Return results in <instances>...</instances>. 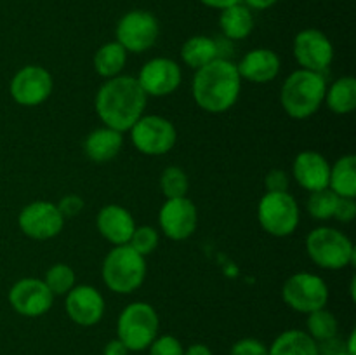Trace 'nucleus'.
Returning a JSON list of instances; mask_svg holds the SVG:
<instances>
[{"label": "nucleus", "mask_w": 356, "mask_h": 355, "mask_svg": "<svg viewBox=\"0 0 356 355\" xmlns=\"http://www.w3.org/2000/svg\"><path fill=\"white\" fill-rule=\"evenodd\" d=\"M148 96L131 75H117L99 87L94 100L97 117L106 127L118 132L131 131L132 125L145 115Z\"/></svg>", "instance_id": "1"}, {"label": "nucleus", "mask_w": 356, "mask_h": 355, "mask_svg": "<svg viewBox=\"0 0 356 355\" xmlns=\"http://www.w3.org/2000/svg\"><path fill=\"white\" fill-rule=\"evenodd\" d=\"M193 100L209 113H225L238 101L242 77L233 61L226 58L214 59L209 65L195 70Z\"/></svg>", "instance_id": "2"}, {"label": "nucleus", "mask_w": 356, "mask_h": 355, "mask_svg": "<svg viewBox=\"0 0 356 355\" xmlns=\"http://www.w3.org/2000/svg\"><path fill=\"white\" fill-rule=\"evenodd\" d=\"M327 93L323 73L299 68L287 77L280 89V103L285 113L292 118H308L322 106Z\"/></svg>", "instance_id": "3"}, {"label": "nucleus", "mask_w": 356, "mask_h": 355, "mask_svg": "<svg viewBox=\"0 0 356 355\" xmlns=\"http://www.w3.org/2000/svg\"><path fill=\"white\" fill-rule=\"evenodd\" d=\"M103 281L117 294H131L146 278L145 256L136 253L129 244L115 246L103 261Z\"/></svg>", "instance_id": "4"}, {"label": "nucleus", "mask_w": 356, "mask_h": 355, "mask_svg": "<svg viewBox=\"0 0 356 355\" xmlns=\"http://www.w3.org/2000/svg\"><path fill=\"white\" fill-rule=\"evenodd\" d=\"M306 251L313 263L325 270L355 265L356 251L350 237L332 226H318L306 237Z\"/></svg>", "instance_id": "5"}, {"label": "nucleus", "mask_w": 356, "mask_h": 355, "mask_svg": "<svg viewBox=\"0 0 356 355\" xmlns=\"http://www.w3.org/2000/svg\"><path fill=\"white\" fill-rule=\"evenodd\" d=\"M159 313L143 301L131 303L122 310L117 322V338L129 352H143L159 336Z\"/></svg>", "instance_id": "6"}, {"label": "nucleus", "mask_w": 356, "mask_h": 355, "mask_svg": "<svg viewBox=\"0 0 356 355\" xmlns=\"http://www.w3.org/2000/svg\"><path fill=\"white\" fill-rule=\"evenodd\" d=\"M257 218L264 232L273 237H287L299 226L301 212L298 200L289 191H266L257 205Z\"/></svg>", "instance_id": "7"}, {"label": "nucleus", "mask_w": 356, "mask_h": 355, "mask_svg": "<svg viewBox=\"0 0 356 355\" xmlns=\"http://www.w3.org/2000/svg\"><path fill=\"white\" fill-rule=\"evenodd\" d=\"M282 298L296 312L312 313L327 306L329 285L320 275L312 271H298L285 281Z\"/></svg>", "instance_id": "8"}, {"label": "nucleus", "mask_w": 356, "mask_h": 355, "mask_svg": "<svg viewBox=\"0 0 356 355\" xmlns=\"http://www.w3.org/2000/svg\"><path fill=\"white\" fill-rule=\"evenodd\" d=\"M131 141L143 155H165L174 148L177 139L176 127L160 115H143L131 127Z\"/></svg>", "instance_id": "9"}, {"label": "nucleus", "mask_w": 356, "mask_h": 355, "mask_svg": "<svg viewBox=\"0 0 356 355\" xmlns=\"http://www.w3.org/2000/svg\"><path fill=\"white\" fill-rule=\"evenodd\" d=\"M159 21L148 10H131L124 14L115 30L118 44L127 52H136V54L152 49L159 38Z\"/></svg>", "instance_id": "10"}, {"label": "nucleus", "mask_w": 356, "mask_h": 355, "mask_svg": "<svg viewBox=\"0 0 356 355\" xmlns=\"http://www.w3.org/2000/svg\"><path fill=\"white\" fill-rule=\"evenodd\" d=\"M65 219L56 204L49 200H35L23 207L17 218V225L30 239L47 240L61 233Z\"/></svg>", "instance_id": "11"}, {"label": "nucleus", "mask_w": 356, "mask_h": 355, "mask_svg": "<svg viewBox=\"0 0 356 355\" xmlns=\"http://www.w3.org/2000/svg\"><path fill=\"white\" fill-rule=\"evenodd\" d=\"M294 58L301 68L323 73L334 61V45L323 31L306 28L294 38Z\"/></svg>", "instance_id": "12"}, {"label": "nucleus", "mask_w": 356, "mask_h": 355, "mask_svg": "<svg viewBox=\"0 0 356 355\" xmlns=\"http://www.w3.org/2000/svg\"><path fill=\"white\" fill-rule=\"evenodd\" d=\"M52 75L44 66H23L10 80V96L21 106L42 104L52 93Z\"/></svg>", "instance_id": "13"}, {"label": "nucleus", "mask_w": 356, "mask_h": 355, "mask_svg": "<svg viewBox=\"0 0 356 355\" xmlns=\"http://www.w3.org/2000/svg\"><path fill=\"white\" fill-rule=\"evenodd\" d=\"M146 96L163 97L172 94L183 80L181 66L170 58H153L143 65L136 77Z\"/></svg>", "instance_id": "14"}, {"label": "nucleus", "mask_w": 356, "mask_h": 355, "mask_svg": "<svg viewBox=\"0 0 356 355\" xmlns=\"http://www.w3.org/2000/svg\"><path fill=\"white\" fill-rule=\"evenodd\" d=\"M198 212L188 197L167 198L159 212V225L170 240H186L197 230Z\"/></svg>", "instance_id": "15"}, {"label": "nucleus", "mask_w": 356, "mask_h": 355, "mask_svg": "<svg viewBox=\"0 0 356 355\" xmlns=\"http://www.w3.org/2000/svg\"><path fill=\"white\" fill-rule=\"evenodd\" d=\"M9 303L19 315L40 317L51 310L54 294L40 278H21L10 287Z\"/></svg>", "instance_id": "16"}, {"label": "nucleus", "mask_w": 356, "mask_h": 355, "mask_svg": "<svg viewBox=\"0 0 356 355\" xmlns=\"http://www.w3.org/2000/svg\"><path fill=\"white\" fill-rule=\"evenodd\" d=\"M66 313L75 324L83 327L96 326L104 315V303L103 294L92 285H75L72 291L66 294Z\"/></svg>", "instance_id": "17"}, {"label": "nucleus", "mask_w": 356, "mask_h": 355, "mask_svg": "<svg viewBox=\"0 0 356 355\" xmlns=\"http://www.w3.org/2000/svg\"><path fill=\"white\" fill-rule=\"evenodd\" d=\"M292 176L305 190H323V188H329L330 164L327 162L322 153L306 150V152L298 153V157L294 159Z\"/></svg>", "instance_id": "18"}, {"label": "nucleus", "mask_w": 356, "mask_h": 355, "mask_svg": "<svg viewBox=\"0 0 356 355\" xmlns=\"http://www.w3.org/2000/svg\"><path fill=\"white\" fill-rule=\"evenodd\" d=\"M96 225L101 237L113 246L129 244L136 230L134 216L118 204H108L101 207V211L97 212Z\"/></svg>", "instance_id": "19"}, {"label": "nucleus", "mask_w": 356, "mask_h": 355, "mask_svg": "<svg viewBox=\"0 0 356 355\" xmlns=\"http://www.w3.org/2000/svg\"><path fill=\"white\" fill-rule=\"evenodd\" d=\"M280 58L275 51L266 47L252 49L236 65L242 80L252 84H268L280 73Z\"/></svg>", "instance_id": "20"}, {"label": "nucleus", "mask_w": 356, "mask_h": 355, "mask_svg": "<svg viewBox=\"0 0 356 355\" xmlns=\"http://www.w3.org/2000/svg\"><path fill=\"white\" fill-rule=\"evenodd\" d=\"M124 132H118L111 127L94 129L83 143V152L92 162L104 164L113 160L124 146Z\"/></svg>", "instance_id": "21"}, {"label": "nucleus", "mask_w": 356, "mask_h": 355, "mask_svg": "<svg viewBox=\"0 0 356 355\" xmlns=\"http://www.w3.org/2000/svg\"><path fill=\"white\" fill-rule=\"evenodd\" d=\"M219 26H221L225 38H228V40H243L254 30L252 10L243 2L226 7L219 16Z\"/></svg>", "instance_id": "22"}, {"label": "nucleus", "mask_w": 356, "mask_h": 355, "mask_svg": "<svg viewBox=\"0 0 356 355\" xmlns=\"http://www.w3.org/2000/svg\"><path fill=\"white\" fill-rule=\"evenodd\" d=\"M181 58H183L184 65L190 66V68H202L214 59L221 58L218 40H214L212 37H205V35H195L183 44Z\"/></svg>", "instance_id": "23"}, {"label": "nucleus", "mask_w": 356, "mask_h": 355, "mask_svg": "<svg viewBox=\"0 0 356 355\" xmlns=\"http://www.w3.org/2000/svg\"><path fill=\"white\" fill-rule=\"evenodd\" d=\"M268 355H318V345L306 331H284L268 348Z\"/></svg>", "instance_id": "24"}, {"label": "nucleus", "mask_w": 356, "mask_h": 355, "mask_svg": "<svg viewBox=\"0 0 356 355\" xmlns=\"http://www.w3.org/2000/svg\"><path fill=\"white\" fill-rule=\"evenodd\" d=\"M330 111L337 115H348L355 111L356 108V80L355 77L346 75L341 79L334 80L329 87H327L325 100Z\"/></svg>", "instance_id": "25"}, {"label": "nucleus", "mask_w": 356, "mask_h": 355, "mask_svg": "<svg viewBox=\"0 0 356 355\" xmlns=\"http://www.w3.org/2000/svg\"><path fill=\"white\" fill-rule=\"evenodd\" d=\"M329 188L337 197L356 198V157L344 155L330 166Z\"/></svg>", "instance_id": "26"}, {"label": "nucleus", "mask_w": 356, "mask_h": 355, "mask_svg": "<svg viewBox=\"0 0 356 355\" xmlns=\"http://www.w3.org/2000/svg\"><path fill=\"white\" fill-rule=\"evenodd\" d=\"M125 63H127V51L117 40L106 42L94 54V70L97 72V75L106 80L122 75Z\"/></svg>", "instance_id": "27"}, {"label": "nucleus", "mask_w": 356, "mask_h": 355, "mask_svg": "<svg viewBox=\"0 0 356 355\" xmlns=\"http://www.w3.org/2000/svg\"><path fill=\"white\" fill-rule=\"evenodd\" d=\"M306 326H308V334L316 343L337 336V331H339V322H337L336 315L327 308H320L308 313Z\"/></svg>", "instance_id": "28"}, {"label": "nucleus", "mask_w": 356, "mask_h": 355, "mask_svg": "<svg viewBox=\"0 0 356 355\" xmlns=\"http://www.w3.org/2000/svg\"><path fill=\"white\" fill-rule=\"evenodd\" d=\"M339 197L334 194L330 188H323V190L309 191L308 202H306V209H308L309 216L318 221H325V219L334 218V211Z\"/></svg>", "instance_id": "29"}, {"label": "nucleus", "mask_w": 356, "mask_h": 355, "mask_svg": "<svg viewBox=\"0 0 356 355\" xmlns=\"http://www.w3.org/2000/svg\"><path fill=\"white\" fill-rule=\"evenodd\" d=\"M44 282L45 285L51 289L52 294L63 296V294H68V292L75 287L76 277L72 267H68V265L65 263H58L45 271Z\"/></svg>", "instance_id": "30"}, {"label": "nucleus", "mask_w": 356, "mask_h": 355, "mask_svg": "<svg viewBox=\"0 0 356 355\" xmlns=\"http://www.w3.org/2000/svg\"><path fill=\"white\" fill-rule=\"evenodd\" d=\"M160 188H162L165 198L186 197L188 190H190V180L181 167L170 166L160 176Z\"/></svg>", "instance_id": "31"}, {"label": "nucleus", "mask_w": 356, "mask_h": 355, "mask_svg": "<svg viewBox=\"0 0 356 355\" xmlns=\"http://www.w3.org/2000/svg\"><path fill=\"white\" fill-rule=\"evenodd\" d=\"M160 235L153 226H136L134 233H132L131 240H129V246L139 253L141 256H146V254H152L153 251L159 246Z\"/></svg>", "instance_id": "32"}, {"label": "nucleus", "mask_w": 356, "mask_h": 355, "mask_svg": "<svg viewBox=\"0 0 356 355\" xmlns=\"http://www.w3.org/2000/svg\"><path fill=\"white\" fill-rule=\"evenodd\" d=\"M149 355H183L184 348L177 338L170 334H162L156 336L149 345Z\"/></svg>", "instance_id": "33"}, {"label": "nucleus", "mask_w": 356, "mask_h": 355, "mask_svg": "<svg viewBox=\"0 0 356 355\" xmlns=\"http://www.w3.org/2000/svg\"><path fill=\"white\" fill-rule=\"evenodd\" d=\"M229 355H268V348L256 338H243L233 345Z\"/></svg>", "instance_id": "34"}, {"label": "nucleus", "mask_w": 356, "mask_h": 355, "mask_svg": "<svg viewBox=\"0 0 356 355\" xmlns=\"http://www.w3.org/2000/svg\"><path fill=\"white\" fill-rule=\"evenodd\" d=\"M289 184H291L289 174L282 169H271L270 173L266 174V178H264V187H266V191H273V194L287 191Z\"/></svg>", "instance_id": "35"}, {"label": "nucleus", "mask_w": 356, "mask_h": 355, "mask_svg": "<svg viewBox=\"0 0 356 355\" xmlns=\"http://www.w3.org/2000/svg\"><path fill=\"white\" fill-rule=\"evenodd\" d=\"M56 205H58V209L61 211V214L65 216V218H73V216H76L79 212H82L83 198L75 194L65 195Z\"/></svg>", "instance_id": "36"}, {"label": "nucleus", "mask_w": 356, "mask_h": 355, "mask_svg": "<svg viewBox=\"0 0 356 355\" xmlns=\"http://www.w3.org/2000/svg\"><path fill=\"white\" fill-rule=\"evenodd\" d=\"M356 216V202L355 198H346L339 197L336 205V211H334V218L341 223H351Z\"/></svg>", "instance_id": "37"}, {"label": "nucleus", "mask_w": 356, "mask_h": 355, "mask_svg": "<svg viewBox=\"0 0 356 355\" xmlns=\"http://www.w3.org/2000/svg\"><path fill=\"white\" fill-rule=\"evenodd\" d=\"M318 345V355H336L341 350H344V341L339 340L337 336L330 338V340L320 341Z\"/></svg>", "instance_id": "38"}, {"label": "nucleus", "mask_w": 356, "mask_h": 355, "mask_svg": "<svg viewBox=\"0 0 356 355\" xmlns=\"http://www.w3.org/2000/svg\"><path fill=\"white\" fill-rule=\"evenodd\" d=\"M103 355H129V348L118 338H115L104 347Z\"/></svg>", "instance_id": "39"}, {"label": "nucleus", "mask_w": 356, "mask_h": 355, "mask_svg": "<svg viewBox=\"0 0 356 355\" xmlns=\"http://www.w3.org/2000/svg\"><path fill=\"white\" fill-rule=\"evenodd\" d=\"M200 2L204 3V6L212 7V9L222 10V9H226V7H232V6H235V3H240L242 0H200Z\"/></svg>", "instance_id": "40"}, {"label": "nucleus", "mask_w": 356, "mask_h": 355, "mask_svg": "<svg viewBox=\"0 0 356 355\" xmlns=\"http://www.w3.org/2000/svg\"><path fill=\"white\" fill-rule=\"evenodd\" d=\"M249 9H257V10H264L273 7L278 0H242Z\"/></svg>", "instance_id": "41"}, {"label": "nucleus", "mask_w": 356, "mask_h": 355, "mask_svg": "<svg viewBox=\"0 0 356 355\" xmlns=\"http://www.w3.org/2000/svg\"><path fill=\"white\" fill-rule=\"evenodd\" d=\"M183 355H212V352L207 345L195 343V345H191L190 348H186V350L183 352Z\"/></svg>", "instance_id": "42"}, {"label": "nucleus", "mask_w": 356, "mask_h": 355, "mask_svg": "<svg viewBox=\"0 0 356 355\" xmlns=\"http://www.w3.org/2000/svg\"><path fill=\"white\" fill-rule=\"evenodd\" d=\"M336 355H350V354H348V352H346V348H344V350H341L339 354H336Z\"/></svg>", "instance_id": "43"}]
</instances>
